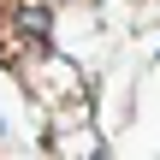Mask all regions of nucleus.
<instances>
[{
  "instance_id": "nucleus-3",
  "label": "nucleus",
  "mask_w": 160,
  "mask_h": 160,
  "mask_svg": "<svg viewBox=\"0 0 160 160\" xmlns=\"http://www.w3.org/2000/svg\"><path fill=\"white\" fill-rule=\"evenodd\" d=\"M48 6H65V0H48Z\"/></svg>"
},
{
  "instance_id": "nucleus-4",
  "label": "nucleus",
  "mask_w": 160,
  "mask_h": 160,
  "mask_svg": "<svg viewBox=\"0 0 160 160\" xmlns=\"http://www.w3.org/2000/svg\"><path fill=\"white\" fill-rule=\"evenodd\" d=\"M154 59H160V53H154Z\"/></svg>"
},
{
  "instance_id": "nucleus-1",
  "label": "nucleus",
  "mask_w": 160,
  "mask_h": 160,
  "mask_svg": "<svg viewBox=\"0 0 160 160\" xmlns=\"http://www.w3.org/2000/svg\"><path fill=\"white\" fill-rule=\"evenodd\" d=\"M12 36H24L30 48H48V36H53V6H48V0H18V6H12Z\"/></svg>"
},
{
  "instance_id": "nucleus-2",
  "label": "nucleus",
  "mask_w": 160,
  "mask_h": 160,
  "mask_svg": "<svg viewBox=\"0 0 160 160\" xmlns=\"http://www.w3.org/2000/svg\"><path fill=\"white\" fill-rule=\"evenodd\" d=\"M59 154H101V137H95V131H77V137H59Z\"/></svg>"
}]
</instances>
